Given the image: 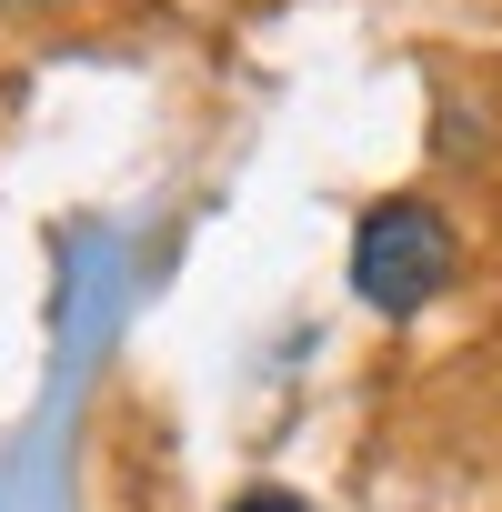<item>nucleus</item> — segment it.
Here are the masks:
<instances>
[{"label":"nucleus","instance_id":"3","mask_svg":"<svg viewBox=\"0 0 502 512\" xmlns=\"http://www.w3.org/2000/svg\"><path fill=\"white\" fill-rule=\"evenodd\" d=\"M0 11H31V0H0Z\"/></svg>","mask_w":502,"mask_h":512},{"label":"nucleus","instance_id":"1","mask_svg":"<svg viewBox=\"0 0 502 512\" xmlns=\"http://www.w3.org/2000/svg\"><path fill=\"white\" fill-rule=\"evenodd\" d=\"M452 262H462V241H452L442 201H422V191H392V201H372L352 221V292L372 312H392V322H412L422 302H442Z\"/></svg>","mask_w":502,"mask_h":512},{"label":"nucleus","instance_id":"2","mask_svg":"<svg viewBox=\"0 0 502 512\" xmlns=\"http://www.w3.org/2000/svg\"><path fill=\"white\" fill-rule=\"evenodd\" d=\"M231 512H312V502H302V492H282V482H262V492H241Z\"/></svg>","mask_w":502,"mask_h":512}]
</instances>
